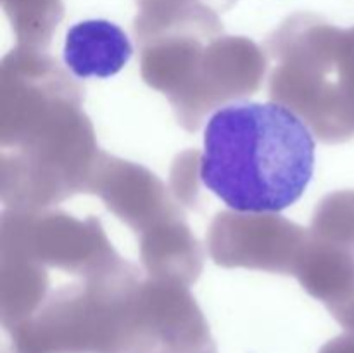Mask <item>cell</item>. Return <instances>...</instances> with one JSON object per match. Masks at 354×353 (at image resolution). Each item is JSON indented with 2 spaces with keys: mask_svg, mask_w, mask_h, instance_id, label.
I'll list each match as a JSON object with an SVG mask.
<instances>
[{
  "mask_svg": "<svg viewBox=\"0 0 354 353\" xmlns=\"http://www.w3.org/2000/svg\"><path fill=\"white\" fill-rule=\"evenodd\" d=\"M127 33L106 19H90L68 31L64 62L80 78H107L116 75L131 57Z\"/></svg>",
  "mask_w": 354,
  "mask_h": 353,
  "instance_id": "cell-2",
  "label": "cell"
},
{
  "mask_svg": "<svg viewBox=\"0 0 354 353\" xmlns=\"http://www.w3.org/2000/svg\"><path fill=\"white\" fill-rule=\"evenodd\" d=\"M313 170V135L282 104L235 102L207 121L201 179L232 210H286L303 196Z\"/></svg>",
  "mask_w": 354,
  "mask_h": 353,
  "instance_id": "cell-1",
  "label": "cell"
}]
</instances>
